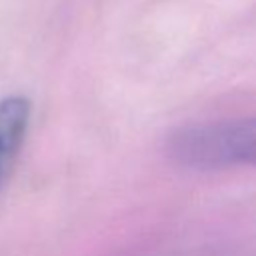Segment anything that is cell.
<instances>
[{
	"label": "cell",
	"mask_w": 256,
	"mask_h": 256,
	"mask_svg": "<svg viewBox=\"0 0 256 256\" xmlns=\"http://www.w3.org/2000/svg\"><path fill=\"white\" fill-rule=\"evenodd\" d=\"M166 152L176 164L198 170L256 166V116L178 128Z\"/></svg>",
	"instance_id": "1"
},
{
	"label": "cell",
	"mask_w": 256,
	"mask_h": 256,
	"mask_svg": "<svg viewBox=\"0 0 256 256\" xmlns=\"http://www.w3.org/2000/svg\"><path fill=\"white\" fill-rule=\"evenodd\" d=\"M30 112V100L24 96H6L0 100V190L26 140Z\"/></svg>",
	"instance_id": "2"
}]
</instances>
